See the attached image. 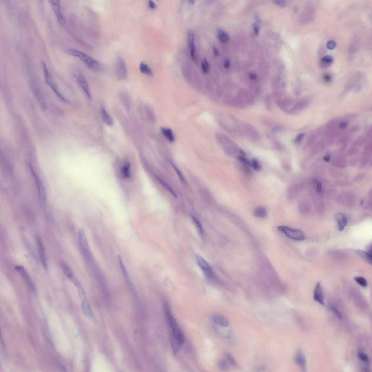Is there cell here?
<instances>
[{"mask_svg":"<svg viewBox=\"0 0 372 372\" xmlns=\"http://www.w3.org/2000/svg\"><path fill=\"white\" fill-rule=\"evenodd\" d=\"M67 52L70 55L78 58L93 71L99 72L101 70V66L99 63L90 56L79 50L75 49H68Z\"/></svg>","mask_w":372,"mask_h":372,"instance_id":"cell-1","label":"cell"},{"mask_svg":"<svg viewBox=\"0 0 372 372\" xmlns=\"http://www.w3.org/2000/svg\"><path fill=\"white\" fill-rule=\"evenodd\" d=\"M79 238L81 253L87 262H91L93 260V255H92L91 250L90 249L86 236L82 229H79Z\"/></svg>","mask_w":372,"mask_h":372,"instance_id":"cell-2","label":"cell"},{"mask_svg":"<svg viewBox=\"0 0 372 372\" xmlns=\"http://www.w3.org/2000/svg\"><path fill=\"white\" fill-rule=\"evenodd\" d=\"M278 229L288 237L292 240L297 241H301L305 239L304 233L300 230L284 226H279Z\"/></svg>","mask_w":372,"mask_h":372,"instance_id":"cell-3","label":"cell"},{"mask_svg":"<svg viewBox=\"0 0 372 372\" xmlns=\"http://www.w3.org/2000/svg\"><path fill=\"white\" fill-rule=\"evenodd\" d=\"M73 75L87 97L89 99H91V94L89 85L82 73L80 71L76 69L73 71Z\"/></svg>","mask_w":372,"mask_h":372,"instance_id":"cell-4","label":"cell"},{"mask_svg":"<svg viewBox=\"0 0 372 372\" xmlns=\"http://www.w3.org/2000/svg\"><path fill=\"white\" fill-rule=\"evenodd\" d=\"M116 74L117 78L120 80H124L128 76V71L126 64L122 56H118L116 60Z\"/></svg>","mask_w":372,"mask_h":372,"instance_id":"cell-5","label":"cell"},{"mask_svg":"<svg viewBox=\"0 0 372 372\" xmlns=\"http://www.w3.org/2000/svg\"><path fill=\"white\" fill-rule=\"evenodd\" d=\"M29 168H30L31 175H32L35 183L36 184V187L38 192L39 196L41 200L43 202L45 201L46 194L44 186L43 184L42 181L40 177L34 172L32 164L31 162H29Z\"/></svg>","mask_w":372,"mask_h":372,"instance_id":"cell-6","label":"cell"},{"mask_svg":"<svg viewBox=\"0 0 372 372\" xmlns=\"http://www.w3.org/2000/svg\"><path fill=\"white\" fill-rule=\"evenodd\" d=\"M42 65L46 82L51 87V89L53 90L54 93H56V94L58 96V97H59L60 99L63 100V101L66 102H68L67 99L65 97H64L62 95L60 91H58L57 87L56 86L53 79H52L51 75H50L49 71L48 70L47 66L44 62H43Z\"/></svg>","mask_w":372,"mask_h":372,"instance_id":"cell-7","label":"cell"},{"mask_svg":"<svg viewBox=\"0 0 372 372\" xmlns=\"http://www.w3.org/2000/svg\"><path fill=\"white\" fill-rule=\"evenodd\" d=\"M15 270L22 276L25 283H26L28 287L30 288L31 291L35 293L36 292V288H35L34 283H33L28 271L25 269L24 267L20 266V265H17L15 267Z\"/></svg>","mask_w":372,"mask_h":372,"instance_id":"cell-8","label":"cell"},{"mask_svg":"<svg viewBox=\"0 0 372 372\" xmlns=\"http://www.w3.org/2000/svg\"><path fill=\"white\" fill-rule=\"evenodd\" d=\"M31 87L33 93L41 108L44 110L46 109L47 108L46 104L42 92L40 88L34 82L31 83Z\"/></svg>","mask_w":372,"mask_h":372,"instance_id":"cell-9","label":"cell"},{"mask_svg":"<svg viewBox=\"0 0 372 372\" xmlns=\"http://www.w3.org/2000/svg\"><path fill=\"white\" fill-rule=\"evenodd\" d=\"M37 244L39 253V258L41 264L45 270L48 269V264L44 246L39 236H36Z\"/></svg>","mask_w":372,"mask_h":372,"instance_id":"cell-10","label":"cell"},{"mask_svg":"<svg viewBox=\"0 0 372 372\" xmlns=\"http://www.w3.org/2000/svg\"><path fill=\"white\" fill-rule=\"evenodd\" d=\"M241 133L245 134L250 139L254 141H257L260 139V135L258 132L254 127L249 124H244L241 130Z\"/></svg>","mask_w":372,"mask_h":372,"instance_id":"cell-11","label":"cell"},{"mask_svg":"<svg viewBox=\"0 0 372 372\" xmlns=\"http://www.w3.org/2000/svg\"><path fill=\"white\" fill-rule=\"evenodd\" d=\"M49 2L58 22L61 24H65V20L60 10V1H49Z\"/></svg>","mask_w":372,"mask_h":372,"instance_id":"cell-12","label":"cell"},{"mask_svg":"<svg viewBox=\"0 0 372 372\" xmlns=\"http://www.w3.org/2000/svg\"><path fill=\"white\" fill-rule=\"evenodd\" d=\"M196 259L198 265L205 274L208 277H212L213 271L210 265L202 257L198 255L196 256Z\"/></svg>","mask_w":372,"mask_h":372,"instance_id":"cell-13","label":"cell"},{"mask_svg":"<svg viewBox=\"0 0 372 372\" xmlns=\"http://www.w3.org/2000/svg\"><path fill=\"white\" fill-rule=\"evenodd\" d=\"M294 361L296 364L303 371H306V360L305 357L301 350H299L296 353Z\"/></svg>","mask_w":372,"mask_h":372,"instance_id":"cell-14","label":"cell"},{"mask_svg":"<svg viewBox=\"0 0 372 372\" xmlns=\"http://www.w3.org/2000/svg\"><path fill=\"white\" fill-rule=\"evenodd\" d=\"M313 298L319 304L322 305H325L323 290L321 284L319 283H318L315 286L313 292Z\"/></svg>","mask_w":372,"mask_h":372,"instance_id":"cell-15","label":"cell"},{"mask_svg":"<svg viewBox=\"0 0 372 372\" xmlns=\"http://www.w3.org/2000/svg\"><path fill=\"white\" fill-rule=\"evenodd\" d=\"M335 218L338 224V229L340 231L344 230L348 223V218L346 215L342 213H338L336 215Z\"/></svg>","mask_w":372,"mask_h":372,"instance_id":"cell-16","label":"cell"},{"mask_svg":"<svg viewBox=\"0 0 372 372\" xmlns=\"http://www.w3.org/2000/svg\"><path fill=\"white\" fill-rule=\"evenodd\" d=\"M22 239L25 247H26L29 252L30 253L31 256L36 261V262L39 263L40 261L39 257L37 256V253L35 252L32 246H31L30 242H29L26 237H25L24 235L22 236Z\"/></svg>","mask_w":372,"mask_h":372,"instance_id":"cell-17","label":"cell"},{"mask_svg":"<svg viewBox=\"0 0 372 372\" xmlns=\"http://www.w3.org/2000/svg\"><path fill=\"white\" fill-rule=\"evenodd\" d=\"M314 8L311 5L307 6L302 14V18L304 22H309L313 18L314 14Z\"/></svg>","mask_w":372,"mask_h":372,"instance_id":"cell-18","label":"cell"},{"mask_svg":"<svg viewBox=\"0 0 372 372\" xmlns=\"http://www.w3.org/2000/svg\"><path fill=\"white\" fill-rule=\"evenodd\" d=\"M81 308L85 316L91 318H93L94 317L93 311H92L91 307L90 306L89 303L87 299L82 301L81 304Z\"/></svg>","mask_w":372,"mask_h":372,"instance_id":"cell-19","label":"cell"},{"mask_svg":"<svg viewBox=\"0 0 372 372\" xmlns=\"http://www.w3.org/2000/svg\"><path fill=\"white\" fill-rule=\"evenodd\" d=\"M101 116L102 120L105 124L109 126H112L114 124V120L109 115L104 107H101Z\"/></svg>","mask_w":372,"mask_h":372,"instance_id":"cell-20","label":"cell"},{"mask_svg":"<svg viewBox=\"0 0 372 372\" xmlns=\"http://www.w3.org/2000/svg\"><path fill=\"white\" fill-rule=\"evenodd\" d=\"M213 319L215 323L221 327H227L229 325V322L227 319L222 315H214L213 317Z\"/></svg>","mask_w":372,"mask_h":372,"instance_id":"cell-21","label":"cell"},{"mask_svg":"<svg viewBox=\"0 0 372 372\" xmlns=\"http://www.w3.org/2000/svg\"><path fill=\"white\" fill-rule=\"evenodd\" d=\"M60 266H61L63 270L64 275H65L66 277L68 279L70 280L72 278L74 277L73 274L71 269L70 267L68 266L67 264L64 261H62L60 263Z\"/></svg>","mask_w":372,"mask_h":372,"instance_id":"cell-22","label":"cell"},{"mask_svg":"<svg viewBox=\"0 0 372 372\" xmlns=\"http://www.w3.org/2000/svg\"><path fill=\"white\" fill-rule=\"evenodd\" d=\"M333 62V58L330 56H324L320 60V66L322 68H326L331 66Z\"/></svg>","mask_w":372,"mask_h":372,"instance_id":"cell-23","label":"cell"},{"mask_svg":"<svg viewBox=\"0 0 372 372\" xmlns=\"http://www.w3.org/2000/svg\"><path fill=\"white\" fill-rule=\"evenodd\" d=\"M161 130L162 134L164 135V136L171 142H174L175 140V137L174 134L171 129L170 128H164L162 127L161 129Z\"/></svg>","mask_w":372,"mask_h":372,"instance_id":"cell-24","label":"cell"},{"mask_svg":"<svg viewBox=\"0 0 372 372\" xmlns=\"http://www.w3.org/2000/svg\"><path fill=\"white\" fill-rule=\"evenodd\" d=\"M139 69L141 72L143 74L150 76H153V72L151 69L147 64L143 62L141 63L139 65Z\"/></svg>","mask_w":372,"mask_h":372,"instance_id":"cell-25","label":"cell"},{"mask_svg":"<svg viewBox=\"0 0 372 372\" xmlns=\"http://www.w3.org/2000/svg\"><path fill=\"white\" fill-rule=\"evenodd\" d=\"M356 252L358 254V255L363 260L368 262L369 264H372L371 254L370 253L368 252L363 251L360 250H357Z\"/></svg>","mask_w":372,"mask_h":372,"instance_id":"cell-26","label":"cell"},{"mask_svg":"<svg viewBox=\"0 0 372 372\" xmlns=\"http://www.w3.org/2000/svg\"><path fill=\"white\" fill-rule=\"evenodd\" d=\"M254 216L260 218H264L267 216V212L266 209L262 207H259L254 211Z\"/></svg>","mask_w":372,"mask_h":372,"instance_id":"cell-27","label":"cell"},{"mask_svg":"<svg viewBox=\"0 0 372 372\" xmlns=\"http://www.w3.org/2000/svg\"><path fill=\"white\" fill-rule=\"evenodd\" d=\"M231 104L237 108H243L245 106V103L243 100L239 97L233 98Z\"/></svg>","mask_w":372,"mask_h":372,"instance_id":"cell-28","label":"cell"},{"mask_svg":"<svg viewBox=\"0 0 372 372\" xmlns=\"http://www.w3.org/2000/svg\"><path fill=\"white\" fill-rule=\"evenodd\" d=\"M120 97L123 105L126 109L127 110H130V104L128 95L126 93H122L120 94Z\"/></svg>","mask_w":372,"mask_h":372,"instance_id":"cell-29","label":"cell"},{"mask_svg":"<svg viewBox=\"0 0 372 372\" xmlns=\"http://www.w3.org/2000/svg\"><path fill=\"white\" fill-rule=\"evenodd\" d=\"M217 36L219 40L223 43H227L229 41V35L223 30H219L217 32Z\"/></svg>","mask_w":372,"mask_h":372,"instance_id":"cell-30","label":"cell"},{"mask_svg":"<svg viewBox=\"0 0 372 372\" xmlns=\"http://www.w3.org/2000/svg\"><path fill=\"white\" fill-rule=\"evenodd\" d=\"M171 341L173 352L176 354L179 352L181 345L172 335L171 337Z\"/></svg>","mask_w":372,"mask_h":372,"instance_id":"cell-31","label":"cell"},{"mask_svg":"<svg viewBox=\"0 0 372 372\" xmlns=\"http://www.w3.org/2000/svg\"><path fill=\"white\" fill-rule=\"evenodd\" d=\"M355 281L359 285L363 288H366L367 286V280L362 277H356L354 278Z\"/></svg>","mask_w":372,"mask_h":372,"instance_id":"cell-32","label":"cell"},{"mask_svg":"<svg viewBox=\"0 0 372 372\" xmlns=\"http://www.w3.org/2000/svg\"><path fill=\"white\" fill-rule=\"evenodd\" d=\"M271 97L270 95H267L265 97V104L267 110L270 111L272 109V102Z\"/></svg>","mask_w":372,"mask_h":372,"instance_id":"cell-33","label":"cell"},{"mask_svg":"<svg viewBox=\"0 0 372 372\" xmlns=\"http://www.w3.org/2000/svg\"><path fill=\"white\" fill-rule=\"evenodd\" d=\"M358 357L360 360L366 363L369 364L370 360L369 357L365 353L360 352L358 353Z\"/></svg>","mask_w":372,"mask_h":372,"instance_id":"cell-34","label":"cell"},{"mask_svg":"<svg viewBox=\"0 0 372 372\" xmlns=\"http://www.w3.org/2000/svg\"><path fill=\"white\" fill-rule=\"evenodd\" d=\"M218 365L219 369L223 371L227 370L228 369V363L226 361L223 359H221L218 361Z\"/></svg>","mask_w":372,"mask_h":372,"instance_id":"cell-35","label":"cell"},{"mask_svg":"<svg viewBox=\"0 0 372 372\" xmlns=\"http://www.w3.org/2000/svg\"><path fill=\"white\" fill-rule=\"evenodd\" d=\"M225 356L226 357L227 360L230 364L233 366H236L237 363H236V361L233 358V357L230 354H229L228 353H226L225 354Z\"/></svg>","mask_w":372,"mask_h":372,"instance_id":"cell-36","label":"cell"},{"mask_svg":"<svg viewBox=\"0 0 372 372\" xmlns=\"http://www.w3.org/2000/svg\"><path fill=\"white\" fill-rule=\"evenodd\" d=\"M189 47L190 54L191 58L193 60H195L196 59V54H195V46L194 45V43L189 44Z\"/></svg>","mask_w":372,"mask_h":372,"instance_id":"cell-37","label":"cell"},{"mask_svg":"<svg viewBox=\"0 0 372 372\" xmlns=\"http://www.w3.org/2000/svg\"><path fill=\"white\" fill-rule=\"evenodd\" d=\"M130 165L129 164H125L122 169V173L123 176L125 177H128L129 175V169Z\"/></svg>","mask_w":372,"mask_h":372,"instance_id":"cell-38","label":"cell"},{"mask_svg":"<svg viewBox=\"0 0 372 372\" xmlns=\"http://www.w3.org/2000/svg\"><path fill=\"white\" fill-rule=\"evenodd\" d=\"M330 309H331L332 311H333V312L334 313V314H335L336 317H337L338 318L340 319H342V315L341 313H340V311L338 310V309L335 308V307L333 306H330Z\"/></svg>","mask_w":372,"mask_h":372,"instance_id":"cell-39","label":"cell"},{"mask_svg":"<svg viewBox=\"0 0 372 372\" xmlns=\"http://www.w3.org/2000/svg\"><path fill=\"white\" fill-rule=\"evenodd\" d=\"M252 166L254 170L258 171L260 169V166L258 160L256 159H253L252 162Z\"/></svg>","mask_w":372,"mask_h":372,"instance_id":"cell-40","label":"cell"},{"mask_svg":"<svg viewBox=\"0 0 372 372\" xmlns=\"http://www.w3.org/2000/svg\"><path fill=\"white\" fill-rule=\"evenodd\" d=\"M188 43H194V33L192 31H189L188 34Z\"/></svg>","mask_w":372,"mask_h":372,"instance_id":"cell-41","label":"cell"},{"mask_svg":"<svg viewBox=\"0 0 372 372\" xmlns=\"http://www.w3.org/2000/svg\"><path fill=\"white\" fill-rule=\"evenodd\" d=\"M238 159L240 161L243 162L245 164L248 165V166H252L251 162H250L248 159L244 158V157L239 156L238 157Z\"/></svg>","mask_w":372,"mask_h":372,"instance_id":"cell-42","label":"cell"},{"mask_svg":"<svg viewBox=\"0 0 372 372\" xmlns=\"http://www.w3.org/2000/svg\"><path fill=\"white\" fill-rule=\"evenodd\" d=\"M336 46V44L335 41L332 40L328 41L327 44V48L330 50L334 49L335 47Z\"/></svg>","mask_w":372,"mask_h":372,"instance_id":"cell-43","label":"cell"},{"mask_svg":"<svg viewBox=\"0 0 372 372\" xmlns=\"http://www.w3.org/2000/svg\"><path fill=\"white\" fill-rule=\"evenodd\" d=\"M324 80L327 82H329L331 80V76L329 74H325L323 76Z\"/></svg>","mask_w":372,"mask_h":372,"instance_id":"cell-44","label":"cell"},{"mask_svg":"<svg viewBox=\"0 0 372 372\" xmlns=\"http://www.w3.org/2000/svg\"><path fill=\"white\" fill-rule=\"evenodd\" d=\"M148 6L152 9H155L156 8V5L153 1H148Z\"/></svg>","mask_w":372,"mask_h":372,"instance_id":"cell-45","label":"cell"},{"mask_svg":"<svg viewBox=\"0 0 372 372\" xmlns=\"http://www.w3.org/2000/svg\"><path fill=\"white\" fill-rule=\"evenodd\" d=\"M274 2L282 7H284L286 5L285 2L283 1H274Z\"/></svg>","mask_w":372,"mask_h":372,"instance_id":"cell-46","label":"cell"},{"mask_svg":"<svg viewBox=\"0 0 372 372\" xmlns=\"http://www.w3.org/2000/svg\"><path fill=\"white\" fill-rule=\"evenodd\" d=\"M304 136V134H301L299 135L296 138V139H295L294 141L296 142V143H298V142L302 140Z\"/></svg>","mask_w":372,"mask_h":372,"instance_id":"cell-47","label":"cell"},{"mask_svg":"<svg viewBox=\"0 0 372 372\" xmlns=\"http://www.w3.org/2000/svg\"><path fill=\"white\" fill-rule=\"evenodd\" d=\"M201 67L203 72L204 73H205L206 74H208V73L209 72V70L204 65V64L202 62H201Z\"/></svg>","mask_w":372,"mask_h":372,"instance_id":"cell-48","label":"cell"},{"mask_svg":"<svg viewBox=\"0 0 372 372\" xmlns=\"http://www.w3.org/2000/svg\"><path fill=\"white\" fill-rule=\"evenodd\" d=\"M253 27L255 32L256 34H258L259 32V29H259L258 25L256 24H254L253 25Z\"/></svg>","mask_w":372,"mask_h":372,"instance_id":"cell-49","label":"cell"},{"mask_svg":"<svg viewBox=\"0 0 372 372\" xmlns=\"http://www.w3.org/2000/svg\"><path fill=\"white\" fill-rule=\"evenodd\" d=\"M249 76L250 79L253 80H255L257 78V75L253 73H251Z\"/></svg>","mask_w":372,"mask_h":372,"instance_id":"cell-50","label":"cell"},{"mask_svg":"<svg viewBox=\"0 0 372 372\" xmlns=\"http://www.w3.org/2000/svg\"><path fill=\"white\" fill-rule=\"evenodd\" d=\"M230 66V62L229 60L226 59L225 60L224 63V67L225 68L227 69Z\"/></svg>","mask_w":372,"mask_h":372,"instance_id":"cell-51","label":"cell"},{"mask_svg":"<svg viewBox=\"0 0 372 372\" xmlns=\"http://www.w3.org/2000/svg\"><path fill=\"white\" fill-rule=\"evenodd\" d=\"M213 52H214V55L215 56H218L219 55V53L218 51V50H217V48L216 47H213Z\"/></svg>","mask_w":372,"mask_h":372,"instance_id":"cell-52","label":"cell"},{"mask_svg":"<svg viewBox=\"0 0 372 372\" xmlns=\"http://www.w3.org/2000/svg\"><path fill=\"white\" fill-rule=\"evenodd\" d=\"M317 191L318 192H320L322 189V184L321 183L318 182L317 184Z\"/></svg>","mask_w":372,"mask_h":372,"instance_id":"cell-53","label":"cell"},{"mask_svg":"<svg viewBox=\"0 0 372 372\" xmlns=\"http://www.w3.org/2000/svg\"><path fill=\"white\" fill-rule=\"evenodd\" d=\"M324 159L327 162H329L330 160V156L329 154H328L327 155L325 156L324 158Z\"/></svg>","mask_w":372,"mask_h":372,"instance_id":"cell-54","label":"cell"},{"mask_svg":"<svg viewBox=\"0 0 372 372\" xmlns=\"http://www.w3.org/2000/svg\"><path fill=\"white\" fill-rule=\"evenodd\" d=\"M347 124V123L346 122H343L340 123V127H341L342 128H344V127H346Z\"/></svg>","mask_w":372,"mask_h":372,"instance_id":"cell-55","label":"cell"},{"mask_svg":"<svg viewBox=\"0 0 372 372\" xmlns=\"http://www.w3.org/2000/svg\"><path fill=\"white\" fill-rule=\"evenodd\" d=\"M188 3L190 4V5H193V4L194 3V2H195V1H188Z\"/></svg>","mask_w":372,"mask_h":372,"instance_id":"cell-56","label":"cell"}]
</instances>
